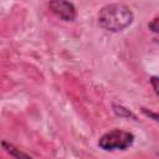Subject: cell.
I'll use <instances>...</instances> for the list:
<instances>
[{
    "label": "cell",
    "mask_w": 159,
    "mask_h": 159,
    "mask_svg": "<svg viewBox=\"0 0 159 159\" xmlns=\"http://www.w3.org/2000/svg\"><path fill=\"white\" fill-rule=\"evenodd\" d=\"M134 15L129 6L122 2L107 4L98 11L97 22L101 29L108 32H120L133 22Z\"/></svg>",
    "instance_id": "obj_1"
},
{
    "label": "cell",
    "mask_w": 159,
    "mask_h": 159,
    "mask_svg": "<svg viewBox=\"0 0 159 159\" xmlns=\"http://www.w3.org/2000/svg\"><path fill=\"white\" fill-rule=\"evenodd\" d=\"M134 139L135 137L132 132H128L120 128H114L104 133L103 135H101L97 144L104 152L127 150L129 147L133 145Z\"/></svg>",
    "instance_id": "obj_2"
},
{
    "label": "cell",
    "mask_w": 159,
    "mask_h": 159,
    "mask_svg": "<svg viewBox=\"0 0 159 159\" xmlns=\"http://www.w3.org/2000/svg\"><path fill=\"white\" fill-rule=\"evenodd\" d=\"M48 7L51 11L62 21L72 22L77 17V10L73 2L70 1H62V0H55L48 2Z\"/></svg>",
    "instance_id": "obj_3"
},
{
    "label": "cell",
    "mask_w": 159,
    "mask_h": 159,
    "mask_svg": "<svg viewBox=\"0 0 159 159\" xmlns=\"http://www.w3.org/2000/svg\"><path fill=\"white\" fill-rule=\"evenodd\" d=\"M1 145H2V148H4L10 155L15 157L16 159H34L32 157H30V155L22 153L20 149H17L16 147H14L12 144H10V143H7V142H5V140L1 142Z\"/></svg>",
    "instance_id": "obj_4"
},
{
    "label": "cell",
    "mask_w": 159,
    "mask_h": 159,
    "mask_svg": "<svg viewBox=\"0 0 159 159\" xmlns=\"http://www.w3.org/2000/svg\"><path fill=\"white\" fill-rule=\"evenodd\" d=\"M113 111H114V113H116L117 116H119V117H123V118H129V117H132L133 119H135V116H134L129 109L124 108L123 106L113 104Z\"/></svg>",
    "instance_id": "obj_5"
},
{
    "label": "cell",
    "mask_w": 159,
    "mask_h": 159,
    "mask_svg": "<svg viewBox=\"0 0 159 159\" xmlns=\"http://www.w3.org/2000/svg\"><path fill=\"white\" fill-rule=\"evenodd\" d=\"M157 24H158V17H154V19L152 20V22H149V25H148L149 30H152L153 32H158V26H157Z\"/></svg>",
    "instance_id": "obj_6"
},
{
    "label": "cell",
    "mask_w": 159,
    "mask_h": 159,
    "mask_svg": "<svg viewBox=\"0 0 159 159\" xmlns=\"http://www.w3.org/2000/svg\"><path fill=\"white\" fill-rule=\"evenodd\" d=\"M149 82H150V84L153 86V89H154V92H155V94H158V77L157 76H152V78L149 80Z\"/></svg>",
    "instance_id": "obj_7"
}]
</instances>
